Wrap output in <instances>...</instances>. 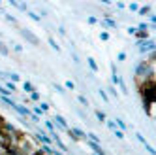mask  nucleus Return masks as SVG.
Segmentation results:
<instances>
[{
    "label": "nucleus",
    "mask_w": 156,
    "mask_h": 155,
    "mask_svg": "<svg viewBox=\"0 0 156 155\" xmlns=\"http://www.w3.org/2000/svg\"><path fill=\"white\" fill-rule=\"evenodd\" d=\"M154 76H156V66H152L149 61H139L133 68V80H136L137 87L147 81H152Z\"/></svg>",
    "instance_id": "obj_1"
},
{
    "label": "nucleus",
    "mask_w": 156,
    "mask_h": 155,
    "mask_svg": "<svg viewBox=\"0 0 156 155\" xmlns=\"http://www.w3.org/2000/svg\"><path fill=\"white\" fill-rule=\"evenodd\" d=\"M136 46H137V51H139V55H149V53L156 51V40L149 38V40H145V42H137Z\"/></svg>",
    "instance_id": "obj_2"
},
{
    "label": "nucleus",
    "mask_w": 156,
    "mask_h": 155,
    "mask_svg": "<svg viewBox=\"0 0 156 155\" xmlns=\"http://www.w3.org/2000/svg\"><path fill=\"white\" fill-rule=\"evenodd\" d=\"M19 34L23 36L28 43H32V46H40V38H38L30 28H27V27H19Z\"/></svg>",
    "instance_id": "obj_3"
},
{
    "label": "nucleus",
    "mask_w": 156,
    "mask_h": 155,
    "mask_svg": "<svg viewBox=\"0 0 156 155\" xmlns=\"http://www.w3.org/2000/svg\"><path fill=\"white\" fill-rule=\"evenodd\" d=\"M53 123H55V129H57V130H68V129H70V125H68V121H66V117L60 115V114H55Z\"/></svg>",
    "instance_id": "obj_4"
},
{
    "label": "nucleus",
    "mask_w": 156,
    "mask_h": 155,
    "mask_svg": "<svg viewBox=\"0 0 156 155\" xmlns=\"http://www.w3.org/2000/svg\"><path fill=\"white\" fill-rule=\"evenodd\" d=\"M12 110H15L17 115H19V117H25V119H28V117L32 115V110H30L28 106H25V104H19V102H17Z\"/></svg>",
    "instance_id": "obj_5"
},
{
    "label": "nucleus",
    "mask_w": 156,
    "mask_h": 155,
    "mask_svg": "<svg viewBox=\"0 0 156 155\" xmlns=\"http://www.w3.org/2000/svg\"><path fill=\"white\" fill-rule=\"evenodd\" d=\"M70 132H72V134L77 138V140H87V132L83 130V129H79V127H70Z\"/></svg>",
    "instance_id": "obj_6"
},
{
    "label": "nucleus",
    "mask_w": 156,
    "mask_h": 155,
    "mask_svg": "<svg viewBox=\"0 0 156 155\" xmlns=\"http://www.w3.org/2000/svg\"><path fill=\"white\" fill-rule=\"evenodd\" d=\"M6 155H23L21 149L17 148V144H8L6 146Z\"/></svg>",
    "instance_id": "obj_7"
},
{
    "label": "nucleus",
    "mask_w": 156,
    "mask_h": 155,
    "mask_svg": "<svg viewBox=\"0 0 156 155\" xmlns=\"http://www.w3.org/2000/svg\"><path fill=\"white\" fill-rule=\"evenodd\" d=\"M87 64H88V68H90V72H92V74H96V72L100 70L98 62H96V61H94L92 57H88V59H87Z\"/></svg>",
    "instance_id": "obj_8"
},
{
    "label": "nucleus",
    "mask_w": 156,
    "mask_h": 155,
    "mask_svg": "<svg viewBox=\"0 0 156 155\" xmlns=\"http://www.w3.org/2000/svg\"><path fill=\"white\" fill-rule=\"evenodd\" d=\"M23 91H25L27 95H32V93H34V91H36V87H34V85H32L30 81H23Z\"/></svg>",
    "instance_id": "obj_9"
},
{
    "label": "nucleus",
    "mask_w": 156,
    "mask_h": 155,
    "mask_svg": "<svg viewBox=\"0 0 156 155\" xmlns=\"http://www.w3.org/2000/svg\"><path fill=\"white\" fill-rule=\"evenodd\" d=\"M151 12H152V8L147 4V6H141L139 8V12H137V15H141V17H145V15H151Z\"/></svg>",
    "instance_id": "obj_10"
},
{
    "label": "nucleus",
    "mask_w": 156,
    "mask_h": 155,
    "mask_svg": "<svg viewBox=\"0 0 156 155\" xmlns=\"http://www.w3.org/2000/svg\"><path fill=\"white\" fill-rule=\"evenodd\" d=\"M0 102H4V104H6V106H9V108H13V106L17 104L12 96H0Z\"/></svg>",
    "instance_id": "obj_11"
},
{
    "label": "nucleus",
    "mask_w": 156,
    "mask_h": 155,
    "mask_svg": "<svg viewBox=\"0 0 156 155\" xmlns=\"http://www.w3.org/2000/svg\"><path fill=\"white\" fill-rule=\"evenodd\" d=\"M94 115H96V119L100 121V123H105L107 121V115H105V112H102V110H96Z\"/></svg>",
    "instance_id": "obj_12"
},
{
    "label": "nucleus",
    "mask_w": 156,
    "mask_h": 155,
    "mask_svg": "<svg viewBox=\"0 0 156 155\" xmlns=\"http://www.w3.org/2000/svg\"><path fill=\"white\" fill-rule=\"evenodd\" d=\"M47 42H49V46H51V49H55V51H57V53L60 51V46H58V42L55 40L53 36H49V38H47Z\"/></svg>",
    "instance_id": "obj_13"
},
{
    "label": "nucleus",
    "mask_w": 156,
    "mask_h": 155,
    "mask_svg": "<svg viewBox=\"0 0 156 155\" xmlns=\"http://www.w3.org/2000/svg\"><path fill=\"white\" fill-rule=\"evenodd\" d=\"M105 91H107V95H109V96L119 98V91H117V87H115V85H107V89H105Z\"/></svg>",
    "instance_id": "obj_14"
},
{
    "label": "nucleus",
    "mask_w": 156,
    "mask_h": 155,
    "mask_svg": "<svg viewBox=\"0 0 156 155\" xmlns=\"http://www.w3.org/2000/svg\"><path fill=\"white\" fill-rule=\"evenodd\" d=\"M0 55H2V57H8V55H9V47L6 46L2 40H0Z\"/></svg>",
    "instance_id": "obj_15"
},
{
    "label": "nucleus",
    "mask_w": 156,
    "mask_h": 155,
    "mask_svg": "<svg viewBox=\"0 0 156 155\" xmlns=\"http://www.w3.org/2000/svg\"><path fill=\"white\" fill-rule=\"evenodd\" d=\"M115 123H117V129H120L122 132H124V130H128V125H126V123H124V121H122L120 117H117V119H115Z\"/></svg>",
    "instance_id": "obj_16"
},
{
    "label": "nucleus",
    "mask_w": 156,
    "mask_h": 155,
    "mask_svg": "<svg viewBox=\"0 0 156 155\" xmlns=\"http://www.w3.org/2000/svg\"><path fill=\"white\" fill-rule=\"evenodd\" d=\"M77 100H79V104H81V106H85V108L90 106V102H88V98H87L85 95H79V96H77Z\"/></svg>",
    "instance_id": "obj_17"
},
{
    "label": "nucleus",
    "mask_w": 156,
    "mask_h": 155,
    "mask_svg": "<svg viewBox=\"0 0 156 155\" xmlns=\"http://www.w3.org/2000/svg\"><path fill=\"white\" fill-rule=\"evenodd\" d=\"M87 140H90V142H96V144H100V136L96 134V132H87Z\"/></svg>",
    "instance_id": "obj_18"
},
{
    "label": "nucleus",
    "mask_w": 156,
    "mask_h": 155,
    "mask_svg": "<svg viewBox=\"0 0 156 155\" xmlns=\"http://www.w3.org/2000/svg\"><path fill=\"white\" fill-rule=\"evenodd\" d=\"M27 15H28L32 21H36V23H41V17H40L36 12H30V9H28V13H27Z\"/></svg>",
    "instance_id": "obj_19"
},
{
    "label": "nucleus",
    "mask_w": 156,
    "mask_h": 155,
    "mask_svg": "<svg viewBox=\"0 0 156 155\" xmlns=\"http://www.w3.org/2000/svg\"><path fill=\"white\" fill-rule=\"evenodd\" d=\"M28 102H40V93L34 91L32 95H28Z\"/></svg>",
    "instance_id": "obj_20"
},
{
    "label": "nucleus",
    "mask_w": 156,
    "mask_h": 155,
    "mask_svg": "<svg viewBox=\"0 0 156 155\" xmlns=\"http://www.w3.org/2000/svg\"><path fill=\"white\" fill-rule=\"evenodd\" d=\"M53 87H55V91H57L58 95H66V87H64V85H60V83H55Z\"/></svg>",
    "instance_id": "obj_21"
},
{
    "label": "nucleus",
    "mask_w": 156,
    "mask_h": 155,
    "mask_svg": "<svg viewBox=\"0 0 156 155\" xmlns=\"http://www.w3.org/2000/svg\"><path fill=\"white\" fill-rule=\"evenodd\" d=\"M98 95L102 96V100H104V102H109V95H107L105 89H98Z\"/></svg>",
    "instance_id": "obj_22"
},
{
    "label": "nucleus",
    "mask_w": 156,
    "mask_h": 155,
    "mask_svg": "<svg viewBox=\"0 0 156 155\" xmlns=\"http://www.w3.org/2000/svg\"><path fill=\"white\" fill-rule=\"evenodd\" d=\"M45 129L49 130V134H51V132H57V129H55V123H53V121H45Z\"/></svg>",
    "instance_id": "obj_23"
},
{
    "label": "nucleus",
    "mask_w": 156,
    "mask_h": 155,
    "mask_svg": "<svg viewBox=\"0 0 156 155\" xmlns=\"http://www.w3.org/2000/svg\"><path fill=\"white\" fill-rule=\"evenodd\" d=\"M4 87H6L8 91H12V93H15V91H17V85H15L13 81H6V85H4Z\"/></svg>",
    "instance_id": "obj_24"
},
{
    "label": "nucleus",
    "mask_w": 156,
    "mask_h": 155,
    "mask_svg": "<svg viewBox=\"0 0 156 155\" xmlns=\"http://www.w3.org/2000/svg\"><path fill=\"white\" fill-rule=\"evenodd\" d=\"M147 61H149L152 66H156V51H152V53H149V55H147Z\"/></svg>",
    "instance_id": "obj_25"
},
{
    "label": "nucleus",
    "mask_w": 156,
    "mask_h": 155,
    "mask_svg": "<svg viewBox=\"0 0 156 155\" xmlns=\"http://www.w3.org/2000/svg\"><path fill=\"white\" fill-rule=\"evenodd\" d=\"M119 87H120V91H122V95H128L130 91H128V87H126V83H124V80L120 78V83H119Z\"/></svg>",
    "instance_id": "obj_26"
},
{
    "label": "nucleus",
    "mask_w": 156,
    "mask_h": 155,
    "mask_svg": "<svg viewBox=\"0 0 156 155\" xmlns=\"http://www.w3.org/2000/svg\"><path fill=\"white\" fill-rule=\"evenodd\" d=\"M128 59V55H126V51H120V53H117V61L119 62H124Z\"/></svg>",
    "instance_id": "obj_27"
},
{
    "label": "nucleus",
    "mask_w": 156,
    "mask_h": 155,
    "mask_svg": "<svg viewBox=\"0 0 156 155\" xmlns=\"http://www.w3.org/2000/svg\"><path fill=\"white\" fill-rule=\"evenodd\" d=\"M137 30H143V32H149V23H145V21H141V23L137 25Z\"/></svg>",
    "instance_id": "obj_28"
},
{
    "label": "nucleus",
    "mask_w": 156,
    "mask_h": 155,
    "mask_svg": "<svg viewBox=\"0 0 156 155\" xmlns=\"http://www.w3.org/2000/svg\"><path fill=\"white\" fill-rule=\"evenodd\" d=\"M21 80V78H19V74H15V72H9V80L8 81H13V83H17Z\"/></svg>",
    "instance_id": "obj_29"
},
{
    "label": "nucleus",
    "mask_w": 156,
    "mask_h": 155,
    "mask_svg": "<svg viewBox=\"0 0 156 155\" xmlns=\"http://www.w3.org/2000/svg\"><path fill=\"white\" fill-rule=\"evenodd\" d=\"M64 87H66V89H70V91H75V83H73L72 80H66V83H64Z\"/></svg>",
    "instance_id": "obj_30"
},
{
    "label": "nucleus",
    "mask_w": 156,
    "mask_h": 155,
    "mask_svg": "<svg viewBox=\"0 0 156 155\" xmlns=\"http://www.w3.org/2000/svg\"><path fill=\"white\" fill-rule=\"evenodd\" d=\"M32 114H36L38 117H41V115H43V114H45V112H43V110H41L40 106H34V108H32Z\"/></svg>",
    "instance_id": "obj_31"
},
{
    "label": "nucleus",
    "mask_w": 156,
    "mask_h": 155,
    "mask_svg": "<svg viewBox=\"0 0 156 155\" xmlns=\"http://www.w3.org/2000/svg\"><path fill=\"white\" fill-rule=\"evenodd\" d=\"M111 36H109V32L107 30H102V32H100V40H102V42H107Z\"/></svg>",
    "instance_id": "obj_32"
},
{
    "label": "nucleus",
    "mask_w": 156,
    "mask_h": 155,
    "mask_svg": "<svg viewBox=\"0 0 156 155\" xmlns=\"http://www.w3.org/2000/svg\"><path fill=\"white\" fill-rule=\"evenodd\" d=\"M139 8H141V6H139V4H136V2H132V4L128 6V9H130V12H136V13L139 12Z\"/></svg>",
    "instance_id": "obj_33"
},
{
    "label": "nucleus",
    "mask_w": 156,
    "mask_h": 155,
    "mask_svg": "<svg viewBox=\"0 0 156 155\" xmlns=\"http://www.w3.org/2000/svg\"><path fill=\"white\" fill-rule=\"evenodd\" d=\"M145 149H147V151H149V155H156V149H154V148L151 146V144H149V142H147V144H145Z\"/></svg>",
    "instance_id": "obj_34"
},
{
    "label": "nucleus",
    "mask_w": 156,
    "mask_h": 155,
    "mask_svg": "<svg viewBox=\"0 0 156 155\" xmlns=\"http://www.w3.org/2000/svg\"><path fill=\"white\" fill-rule=\"evenodd\" d=\"M126 32H128L130 36H136V34H137V27H128V28H126Z\"/></svg>",
    "instance_id": "obj_35"
},
{
    "label": "nucleus",
    "mask_w": 156,
    "mask_h": 155,
    "mask_svg": "<svg viewBox=\"0 0 156 155\" xmlns=\"http://www.w3.org/2000/svg\"><path fill=\"white\" fill-rule=\"evenodd\" d=\"M119 83H120V76H111V85L117 87Z\"/></svg>",
    "instance_id": "obj_36"
},
{
    "label": "nucleus",
    "mask_w": 156,
    "mask_h": 155,
    "mask_svg": "<svg viewBox=\"0 0 156 155\" xmlns=\"http://www.w3.org/2000/svg\"><path fill=\"white\" fill-rule=\"evenodd\" d=\"M4 19H6V21H8V23H13V25H15V23H17V19H15V17H13V15H9V13H6V15H4Z\"/></svg>",
    "instance_id": "obj_37"
},
{
    "label": "nucleus",
    "mask_w": 156,
    "mask_h": 155,
    "mask_svg": "<svg viewBox=\"0 0 156 155\" xmlns=\"http://www.w3.org/2000/svg\"><path fill=\"white\" fill-rule=\"evenodd\" d=\"M113 134H115L119 140H122V138H124V132H122L120 129H115V130H113Z\"/></svg>",
    "instance_id": "obj_38"
},
{
    "label": "nucleus",
    "mask_w": 156,
    "mask_h": 155,
    "mask_svg": "<svg viewBox=\"0 0 156 155\" xmlns=\"http://www.w3.org/2000/svg\"><path fill=\"white\" fill-rule=\"evenodd\" d=\"M105 125H107L111 130H115V129H117V123H115V121H111V119H107V121H105Z\"/></svg>",
    "instance_id": "obj_39"
},
{
    "label": "nucleus",
    "mask_w": 156,
    "mask_h": 155,
    "mask_svg": "<svg viewBox=\"0 0 156 155\" xmlns=\"http://www.w3.org/2000/svg\"><path fill=\"white\" fill-rule=\"evenodd\" d=\"M17 9H21V12H27V13H28V6H27L25 2H19V6H17Z\"/></svg>",
    "instance_id": "obj_40"
},
{
    "label": "nucleus",
    "mask_w": 156,
    "mask_h": 155,
    "mask_svg": "<svg viewBox=\"0 0 156 155\" xmlns=\"http://www.w3.org/2000/svg\"><path fill=\"white\" fill-rule=\"evenodd\" d=\"M87 21H88V25H98V21H100V19H98V17H94V15H90Z\"/></svg>",
    "instance_id": "obj_41"
},
{
    "label": "nucleus",
    "mask_w": 156,
    "mask_h": 155,
    "mask_svg": "<svg viewBox=\"0 0 156 155\" xmlns=\"http://www.w3.org/2000/svg\"><path fill=\"white\" fill-rule=\"evenodd\" d=\"M28 121H30V123H40V117H38L36 114H32V115L28 117Z\"/></svg>",
    "instance_id": "obj_42"
},
{
    "label": "nucleus",
    "mask_w": 156,
    "mask_h": 155,
    "mask_svg": "<svg viewBox=\"0 0 156 155\" xmlns=\"http://www.w3.org/2000/svg\"><path fill=\"white\" fill-rule=\"evenodd\" d=\"M38 106H40V108H41V110H43V112H49V108H51V106H49V104H47V102H40V104H38Z\"/></svg>",
    "instance_id": "obj_43"
},
{
    "label": "nucleus",
    "mask_w": 156,
    "mask_h": 155,
    "mask_svg": "<svg viewBox=\"0 0 156 155\" xmlns=\"http://www.w3.org/2000/svg\"><path fill=\"white\" fill-rule=\"evenodd\" d=\"M13 51L15 53H23V46H21V43H13Z\"/></svg>",
    "instance_id": "obj_44"
},
{
    "label": "nucleus",
    "mask_w": 156,
    "mask_h": 155,
    "mask_svg": "<svg viewBox=\"0 0 156 155\" xmlns=\"http://www.w3.org/2000/svg\"><path fill=\"white\" fill-rule=\"evenodd\" d=\"M136 138H137V140H139V142L143 144V146H145V144H147V140H145V136H143V134H139V132H136Z\"/></svg>",
    "instance_id": "obj_45"
},
{
    "label": "nucleus",
    "mask_w": 156,
    "mask_h": 155,
    "mask_svg": "<svg viewBox=\"0 0 156 155\" xmlns=\"http://www.w3.org/2000/svg\"><path fill=\"white\" fill-rule=\"evenodd\" d=\"M111 76H119V72H117V64H115V62H111Z\"/></svg>",
    "instance_id": "obj_46"
},
{
    "label": "nucleus",
    "mask_w": 156,
    "mask_h": 155,
    "mask_svg": "<svg viewBox=\"0 0 156 155\" xmlns=\"http://www.w3.org/2000/svg\"><path fill=\"white\" fill-rule=\"evenodd\" d=\"M77 115H79V117H81L83 121H87V114L83 112V110H77Z\"/></svg>",
    "instance_id": "obj_47"
},
{
    "label": "nucleus",
    "mask_w": 156,
    "mask_h": 155,
    "mask_svg": "<svg viewBox=\"0 0 156 155\" xmlns=\"http://www.w3.org/2000/svg\"><path fill=\"white\" fill-rule=\"evenodd\" d=\"M149 21H151V25H156V13H151L149 15Z\"/></svg>",
    "instance_id": "obj_48"
},
{
    "label": "nucleus",
    "mask_w": 156,
    "mask_h": 155,
    "mask_svg": "<svg viewBox=\"0 0 156 155\" xmlns=\"http://www.w3.org/2000/svg\"><path fill=\"white\" fill-rule=\"evenodd\" d=\"M72 59H73V62H75V64H79V62H81V61H79V57H77V53H72Z\"/></svg>",
    "instance_id": "obj_49"
},
{
    "label": "nucleus",
    "mask_w": 156,
    "mask_h": 155,
    "mask_svg": "<svg viewBox=\"0 0 156 155\" xmlns=\"http://www.w3.org/2000/svg\"><path fill=\"white\" fill-rule=\"evenodd\" d=\"M58 34H60V36H66V28H64V27H58Z\"/></svg>",
    "instance_id": "obj_50"
},
{
    "label": "nucleus",
    "mask_w": 156,
    "mask_h": 155,
    "mask_svg": "<svg viewBox=\"0 0 156 155\" xmlns=\"http://www.w3.org/2000/svg\"><path fill=\"white\" fill-rule=\"evenodd\" d=\"M117 8H119V9H124V8H126V4H122V2H117Z\"/></svg>",
    "instance_id": "obj_51"
},
{
    "label": "nucleus",
    "mask_w": 156,
    "mask_h": 155,
    "mask_svg": "<svg viewBox=\"0 0 156 155\" xmlns=\"http://www.w3.org/2000/svg\"><path fill=\"white\" fill-rule=\"evenodd\" d=\"M36 155H45V153H41V151H38V153H36Z\"/></svg>",
    "instance_id": "obj_52"
},
{
    "label": "nucleus",
    "mask_w": 156,
    "mask_h": 155,
    "mask_svg": "<svg viewBox=\"0 0 156 155\" xmlns=\"http://www.w3.org/2000/svg\"><path fill=\"white\" fill-rule=\"evenodd\" d=\"M154 121H156V119H154Z\"/></svg>",
    "instance_id": "obj_53"
}]
</instances>
